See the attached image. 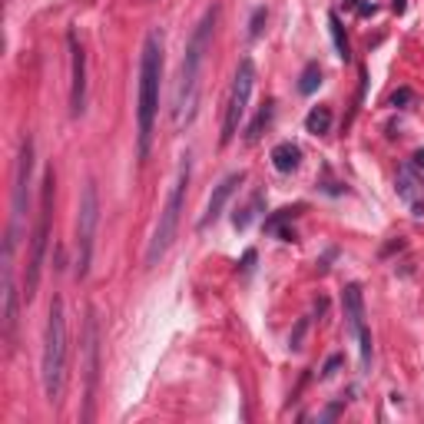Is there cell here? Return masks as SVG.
Segmentation results:
<instances>
[{
    "mask_svg": "<svg viewBox=\"0 0 424 424\" xmlns=\"http://www.w3.org/2000/svg\"><path fill=\"white\" fill-rule=\"evenodd\" d=\"M305 130L312 133V136H325V133L331 130V110H329V106H315V110H308Z\"/></svg>",
    "mask_w": 424,
    "mask_h": 424,
    "instance_id": "obj_17",
    "label": "cell"
},
{
    "mask_svg": "<svg viewBox=\"0 0 424 424\" xmlns=\"http://www.w3.org/2000/svg\"><path fill=\"white\" fill-rule=\"evenodd\" d=\"M252 262H256V252L249 249V252H246V259H242V272H249V269H252Z\"/></svg>",
    "mask_w": 424,
    "mask_h": 424,
    "instance_id": "obj_25",
    "label": "cell"
},
{
    "mask_svg": "<svg viewBox=\"0 0 424 424\" xmlns=\"http://www.w3.org/2000/svg\"><path fill=\"white\" fill-rule=\"evenodd\" d=\"M189 176H192V159L189 153L183 156L179 163V173L169 186V196H166V206L159 212V223H156V232L150 239V249H146V269H156L159 262L166 259V252L173 249L179 236V223H183V209H186V186H189Z\"/></svg>",
    "mask_w": 424,
    "mask_h": 424,
    "instance_id": "obj_4",
    "label": "cell"
},
{
    "mask_svg": "<svg viewBox=\"0 0 424 424\" xmlns=\"http://www.w3.org/2000/svg\"><path fill=\"white\" fill-rule=\"evenodd\" d=\"M272 166H275L279 173L289 176V173H295V169L302 166V150H298L295 143H289V140L279 143V146L272 150Z\"/></svg>",
    "mask_w": 424,
    "mask_h": 424,
    "instance_id": "obj_15",
    "label": "cell"
},
{
    "mask_svg": "<svg viewBox=\"0 0 424 424\" xmlns=\"http://www.w3.org/2000/svg\"><path fill=\"white\" fill-rule=\"evenodd\" d=\"M329 30H331V44H335V53H338V60H342V63H348V60H352V47H348V37H345L342 17H338L335 11L329 13Z\"/></svg>",
    "mask_w": 424,
    "mask_h": 424,
    "instance_id": "obj_16",
    "label": "cell"
},
{
    "mask_svg": "<svg viewBox=\"0 0 424 424\" xmlns=\"http://www.w3.org/2000/svg\"><path fill=\"white\" fill-rule=\"evenodd\" d=\"M262 202H265V196H262V192H256V196L249 199V206H242V209L232 216V225H236L239 232H242V229H249V223L259 216V206H262Z\"/></svg>",
    "mask_w": 424,
    "mask_h": 424,
    "instance_id": "obj_19",
    "label": "cell"
},
{
    "mask_svg": "<svg viewBox=\"0 0 424 424\" xmlns=\"http://www.w3.org/2000/svg\"><path fill=\"white\" fill-rule=\"evenodd\" d=\"M345 318H348V329H352L355 342H358V355H362V368H371V329H368L365 318V295H362V285L348 282L345 285Z\"/></svg>",
    "mask_w": 424,
    "mask_h": 424,
    "instance_id": "obj_9",
    "label": "cell"
},
{
    "mask_svg": "<svg viewBox=\"0 0 424 424\" xmlns=\"http://www.w3.org/2000/svg\"><path fill=\"white\" fill-rule=\"evenodd\" d=\"M252 90H256V63L252 57H242L236 67V77H232V90H229V100H225V117H223V136L219 143L229 146V143L239 136V126L249 113V100H252Z\"/></svg>",
    "mask_w": 424,
    "mask_h": 424,
    "instance_id": "obj_6",
    "label": "cell"
},
{
    "mask_svg": "<svg viewBox=\"0 0 424 424\" xmlns=\"http://www.w3.org/2000/svg\"><path fill=\"white\" fill-rule=\"evenodd\" d=\"M262 24H265V7H259V11L252 13V20H249V37H252V40L262 34Z\"/></svg>",
    "mask_w": 424,
    "mask_h": 424,
    "instance_id": "obj_23",
    "label": "cell"
},
{
    "mask_svg": "<svg viewBox=\"0 0 424 424\" xmlns=\"http://www.w3.org/2000/svg\"><path fill=\"white\" fill-rule=\"evenodd\" d=\"M96 225H100V192H96L93 179H86V186L80 192V206H77V279H86V272H90Z\"/></svg>",
    "mask_w": 424,
    "mask_h": 424,
    "instance_id": "obj_7",
    "label": "cell"
},
{
    "mask_svg": "<svg viewBox=\"0 0 424 424\" xmlns=\"http://www.w3.org/2000/svg\"><path fill=\"white\" fill-rule=\"evenodd\" d=\"M338 368H342V355H331L329 362H325V368H322V378H331Z\"/></svg>",
    "mask_w": 424,
    "mask_h": 424,
    "instance_id": "obj_24",
    "label": "cell"
},
{
    "mask_svg": "<svg viewBox=\"0 0 424 424\" xmlns=\"http://www.w3.org/2000/svg\"><path fill=\"white\" fill-rule=\"evenodd\" d=\"M4 335L13 348L17 335V285H13V249L4 242Z\"/></svg>",
    "mask_w": 424,
    "mask_h": 424,
    "instance_id": "obj_13",
    "label": "cell"
},
{
    "mask_svg": "<svg viewBox=\"0 0 424 424\" xmlns=\"http://www.w3.org/2000/svg\"><path fill=\"white\" fill-rule=\"evenodd\" d=\"M272 100H265V103H262V110H259V117L252 119V126H249V133H246V143H259V136H262V130H265V126H269L272 123Z\"/></svg>",
    "mask_w": 424,
    "mask_h": 424,
    "instance_id": "obj_20",
    "label": "cell"
},
{
    "mask_svg": "<svg viewBox=\"0 0 424 424\" xmlns=\"http://www.w3.org/2000/svg\"><path fill=\"white\" fill-rule=\"evenodd\" d=\"M159 80H163V34L150 30L140 57V100H136V153L146 163L153 150V126L159 113Z\"/></svg>",
    "mask_w": 424,
    "mask_h": 424,
    "instance_id": "obj_2",
    "label": "cell"
},
{
    "mask_svg": "<svg viewBox=\"0 0 424 424\" xmlns=\"http://www.w3.org/2000/svg\"><path fill=\"white\" fill-rule=\"evenodd\" d=\"M408 103H414V93L408 90V86H401V90H395V93H391V106H395V110H404Z\"/></svg>",
    "mask_w": 424,
    "mask_h": 424,
    "instance_id": "obj_22",
    "label": "cell"
},
{
    "mask_svg": "<svg viewBox=\"0 0 424 424\" xmlns=\"http://www.w3.org/2000/svg\"><path fill=\"white\" fill-rule=\"evenodd\" d=\"M246 183V173H229V176L219 183V186L212 189V196L209 202H206V212H202V219H199V232H206L212 223H219V216H223L225 209V202L236 196V189Z\"/></svg>",
    "mask_w": 424,
    "mask_h": 424,
    "instance_id": "obj_14",
    "label": "cell"
},
{
    "mask_svg": "<svg viewBox=\"0 0 424 424\" xmlns=\"http://www.w3.org/2000/svg\"><path fill=\"white\" fill-rule=\"evenodd\" d=\"M216 20H219V7L212 4L209 11L202 13V20L196 24V30H192V37H189V44H186V53H183L179 77H176V93H173V126H176V130H186L189 123L196 119L202 67H206V53H209V47H212Z\"/></svg>",
    "mask_w": 424,
    "mask_h": 424,
    "instance_id": "obj_1",
    "label": "cell"
},
{
    "mask_svg": "<svg viewBox=\"0 0 424 424\" xmlns=\"http://www.w3.org/2000/svg\"><path fill=\"white\" fill-rule=\"evenodd\" d=\"M53 192H57V176L53 169L44 173V186H40V212H37V229H34V249H30V265H27V302L34 298L37 285H40V272L47 262L50 246V223H53Z\"/></svg>",
    "mask_w": 424,
    "mask_h": 424,
    "instance_id": "obj_5",
    "label": "cell"
},
{
    "mask_svg": "<svg viewBox=\"0 0 424 424\" xmlns=\"http://www.w3.org/2000/svg\"><path fill=\"white\" fill-rule=\"evenodd\" d=\"M391 7H395V13H404V7H408V4H404V0H395Z\"/></svg>",
    "mask_w": 424,
    "mask_h": 424,
    "instance_id": "obj_26",
    "label": "cell"
},
{
    "mask_svg": "<svg viewBox=\"0 0 424 424\" xmlns=\"http://www.w3.org/2000/svg\"><path fill=\"white\" fill-rule=\"evenodd\" d=\"M67 44H70V70H73V83H70V113L73 117H83L86 110V53L77 44V34H67Z\"/></svg>",
    "mask_w": 424,
    "mask_h": 424,
    "instance_id": "obj_11",
    "label": "cell"
},
{
    "mask_svg": "<svg viewBox=\"0 0 424 424\" xmlns=\"http://www.w3.org/2000/svg\"><path fill=\"white\" fill-rule=\"evenodd\" d=\"M40 381H44V398L50 404H57L60 395H63V381H67V315H63V298H53L47 312Z\"/></svg>",
    "mask_w": 424,
    "mask_h": 424,
    "instance_id": "obj_3",
    "label": "cell"
},
{
    "mask_svg": "<svg viewBox=\"0 0 424 424\" xmlns=\"http://www.w3.org/2000/svg\"><path fill=\"white\" fill-rule=\"evenodd\" d=\"M395 186H398V196L408 206L414 209V216H424V169L418 163H404L398 169V179H395Z\"/></svg>",
    "mask_w": 424,
    "mask_h": 424,
    "instance_id": "obj_12",
    "label": "cell"
},
{
    "mask_svg": "<svg viewBox=\"0 0 424 424\" xmlns=\"http://www.w3.org/2000/svg\"><path fill=\"white\" fill-rule=\"evenodd\" d=\"M83 352H86V408H83V421L93 418V391L96 378H100V322L96 312H86V335H83Z\"/></svg>",
    "mask_w": 424,
    "mask_h": 424,
    "instance_id": "obj_10",
    "label": "cell"
},
{
    "mask_svg": "<svg viewBox=\"0 0 424 424\" xmlns=\"http://www.w3.org/2000/svg\"><path fill=\"white\" fill-rule=\"evenodd\" d=\"M298 212H302V206H295V209H279L275 216H269V219H265V232H269V236H279V232L285 229V223H289V219H295Z\"/></svg>",
    "mask_w": 424,
    "mask_h": 424,
    "instance_id": "obj_21",
    "label": "cell"
},
{
    "mask_svg": "<svg viewBox=\"0 0 424 424\" xmlns=\"http://www.w3.org/2000/svg\"><path fill=\"white\" fill-rule=\"evenodd\" d=\"M30 176H34V140H20V156H17V173H13V212H11V232L7 246L17 249V239L24 232V216L30 209Z\"/></svg>",
    "mask_w": 424,
    "mask_h": 424,
    "instance_id": "obj_8",
    "label": "cell"
},
{
    "mask_svg": "<svg viewBox=\"0 0 424 424\" xmlns=\"http://www.w3.org/2000/svg\"><path fill=\"white\" fill-rule=\"evenodd\" d=\"M322 86V67H318L315 60H308L305 70H302V77H298V93L302 96H312Z\"/></svg>",
    "mask_w": 424,
    "mask_h": 424,
    "instance_id": "obj_18",
    "label": "cell"
}]
</instances>
